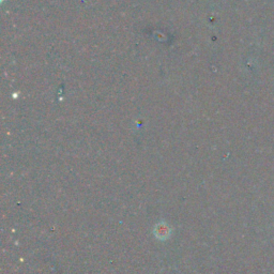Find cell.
I'll list each match as a JSON object with an SVG mask.
<instances>
[{
	"label": "cell",
	"instance_id": "6da1fadb",
	"mask_svg": "<svg viewBox=\"0 0 274 274\" xmlns=\"http://www.w3.org/2000/svg\"><path fill=\"white\" fill-rule=\"evenodd\" d=\"M154 234L156 239H159L161 241H165L171 236V228L167 223L160 222L154 226Z\"/></svg>",
	"mask_w": 274,
	"mask_h": 274
}]
</instances>
